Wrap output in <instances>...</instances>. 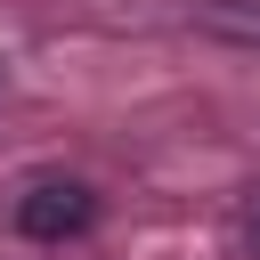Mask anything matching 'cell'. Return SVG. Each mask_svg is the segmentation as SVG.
I'll return each mask as SVG.
<instances>
[{
	"label": "cell",
	"instance_id": "cell-1",
	"mask_svg": "<svg viewBox=\"0 0 260 260\" xmlns=\"http://www.w3.org/2000/svg\"><path fill=\"white\" fill-rule=\"evenodd\" d=\"M89 219H98V203H89V187H73V179H41V187H24V195H16V228H24V236H41V244L81 236Z\"/></svg>",
	"mask_w": 260,
	"mask_h": 260
},
{
	"label": "cell",
	"instance_id": "cell-2",
	"mask_svg": "<svg viewBox=\"0 0 260 260\" xmlns=\"http://www.w3.org/2000/svg\"><path fill=\"white\" fill-rule=\"evenodd\" d=\"M236 228H244V252H252V260H260V187H252V195H244V219H236Z\"/></svg>",
	"mask_w": 260,
	"mask_h": 260
}]
</instances>
